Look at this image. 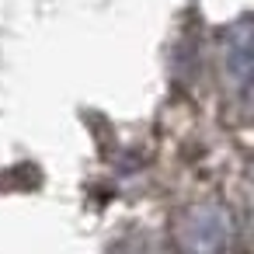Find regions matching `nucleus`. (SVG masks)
I'll use <instances>...</instances> for the list:
<instances>
[{
  "mask_svg": "<svg viewBox=\"0 0 254 254\" xmlns=\"http://www.w3.org/2000/svg\"><path fill=\"white\" fill-rule=\"evenodd\" d=\"M233 223L223 205H195L181 223V251L185 254H223L230 247Z\"/></svg>",
  "mask_w": 254,
  "mask_h": 254,
  "instance_id": "f257e3e1",
  "label": "nucleus"
},
{
  "mask_svg": "<svg viewBox=\"0 0 254 254\" xmlns=\"http://www.w3.org/2000/svg\"><path fill=\"white\" fill-rule=\"evenodd\" d=\"M233 42H237V49L226 42V49H230V53H226V63H233L230 80L244 91V87H247V25H244V21L233 28Z\"/></svg>",
  "mask_w": 254,
  "mask_h": 254,
  "instance_id": "f03ea898",
  "label": "nucleus"
}]
</instances>
